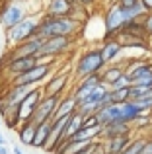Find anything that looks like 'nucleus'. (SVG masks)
Returning <instances> with one entry per match:
<instances>
[{
	"label": "nucleus",
	"mask_w": 152,
	"mask_h": 154,
	"mask_svg": "<svg viewBox=\"0 0 152 154\" xmlns=\"http://www.w3.org/2000/svg\"><path fill=\"white\" fill-rule=\"evenodd\" d=\"M129 133H133V125L131 123H125V121H111V123L102 125V137H99V139L105 140V139H111V137H117V135H129Z\"/></svg>",
	"instance_id": "f3484780"
},
{
	"label": "nucleus",
	"mask_w": 152,
	"mask_h": 154,
	"mask_svg": "<svg viewBox=\"0 0 152 154\" xmlns=\"http://www.w3.org/2000/svg\"><path fill=\"white\" fill-rule=\"evenodd\" d=\"M53 72V64H47V63H41L39 60L33 68L26 70L23 74H18L12 78V84H33V86H41L49 74Z\"/></svg>",
	"instance_id": "423d86ee"
},
{
	"label": "nucleus",
	"mask_w": 152,
	"mask_h": 154,
	"mask_svg": "<svg viewBox=\"0 0 152 154\" xmlns=\"http://www.w3.org/2000/svg\"><path fill=\"white\" fill-rule=\"evenodd\" d=\"M115 4H117L119 8H123V10H131V8H135L141 0H113Z\"/></svg>",
	"instance_id": "473e14b6"
},
{
	"label": "nucleus",
	"mask_w": 152,
	"mask_h": 154,
	"mask_svg": "<svg viewBox=\"0 0 152 154\" xmlns=\"http://www.w3.org/2000/svg\"><path fill=\"white\" fill-rule=\"evenodd\" d=\"M98 125H102V123H99V119H98L96 113L86 115V117H84V121H82V127H98Z\"/></svg>",
	"instance_id": "7c9ffc66"
},
{
	"label": "nucleus",
	"mask_w": 152,
	"mask_h": 154,
	"mask_svg": "<svg viewBox=\"0 0 152 154\" xmlns=\"http://www.w3.org/2000/svg\"><path fill=\"white\" fill-rule=\"evenodd\" d=\"M82 29V23L70 16H43L37 35L41 37H76Z\"/></svg>",
	"instance_id": "f257e3e1"
},
{
	"label": "nucleus",
	"mask_w": 152,
	"mask_h": 154,
	"mask_svg": "<svg viewBox=\"0 0 152 154\" xmlns=\"http://www.w3.org/2000/svg\"><path fill=\"white\" fill-rule=\"evenodd\" d=\"M142 4H144V8L148 12H152V0H142Z\"/></svg>",
	"instance_id": "e433bc0d"
},
{
	"label": "nucleus",
	"mask_w": 152,
	"mask_h": 154,
	"mask_svg": "<svg viewBox=\"0 0 152 154\" xmlns=\"http://www.w3.org/2000/svg\"><path fill=\"white\" fill-rule=\"evenodd\" d=\"M72 43H74V37H65V35H61V37H47L45 43H43V47H41V53L37 55V60L55 59V57L70 51Z\"/></svg>",
	"instance_id": "0eeeda50"
},
{
	"label": "nucleus",
	"mask_w": 152,
	"mask_h": 154,
	"mask_svg": "<svg viewBox=\"0 0 152 154\" xmlns=\"http://www.w3.org/2000/svg\"><path fill=\"white\" fill-rule=\"evenodd\" d=\"M105 66H107V64H105V60H103V57H102L99 47H98V49H88V51H84L82 55L78 57V60H76L74 76L78 80H82L84 76H88V74L102 72Z\"/></svg>",
	"instance_id": "7ed1b4c3"
},
{
	"label": "nucleus",
	"mask_w": 152,
	"mask_h": 154,
	"mask_svg": "<svg viewBox=\"0 0 152 154\" xmlns=\"http://www.w3.org/2000/svg\"><path fill=\"white\" fill-rule=\"evenodd\" d=\"M0 154H8V150H6V146H4V144H0Z\"/></svg>",
	"instance_id": "4c0bfd02"
},
{
	"label": "nucleus",
	"mask_w": 152,
	"mask_h": 154,
	"mask_svg": "<svg viewBox=\"0 0 152 154\" xmlns=\"http://www.w3.org/2000/svg\"><path fill=\"white\" fill-rule=\"evenodd\" d=\"M51 129H53V119H47L43 123L37 125V131H35V137H33V144L31 146L35 148H45L47 140H49V135H51Z\"/></svg>",
	"instance_id": "412c9836"
},
{
	"label": "nucleus",
	"mask_w": 152,
	"mask_h": 154,
	"mask_svg": "<svg viewBox=\"0 0 152 154\" xmlns=\"http://www.w3.org/2000/svg\"><path fill=\"white\" fill-rule=\"evenodd\" d=\"M74 4V0H47L43 6V16H70Z\"/></svg>",
	"instance_id": "2eb2a0df"
},
{
	"label": "nucleus",
	"mask_w": 152,
	"mask_h": 154,
	"mask_svg": "<svg viewBox=\"0 0 152 154\" xmlns=\"http://www.w3.org/2000/svg\"><path fill=\"white\" fill-rule=\"evenodd\" d=\"M125 72V66L123 64H107V68L102 70V80L103 84H111L119 78V76Z\"/></svg>",
	"instance_id": "b1692460"
},
{
	"label": "nucleus",
	"mask_w": 152,
	"mask_h": 154,
	"mask_svg": "<svg viewBox=\"0 0 152 154\" xmlns=\"http://www.w3.org/2000/svg\"><path fill=\"white\" fill-rule=\"evenodd\" d=\"M43 43H45V37L33 35V37H29L27 41H22V43H18V45L12 47L10 53H8V57H6V60L20 59V57H37L39 53H41Z\"/></svg>",
	"instance_id": "1a4fd4ad"
},
{
	"label": "nucleus",
	"mask_w": 152,
	"mask_h": 154,
	"mask_svg": "<svg viewBox=\"0 0 152 154\" xmlns=\"http://www.w3.org/2000/svg\"><path fill=\"white\" fill-rule=\"evenodd\" d=\"M14 154H23V152H22V148H18V146H16V148H14Z\"/></svg>",
	"instance_id": "58836bf2"
},
{
	"label": "nucleus",
	"mask_w": 152,
	"mask_h": 154,
	"mask_svg": "<svg viewBox=\"0 0 152 154\" xmlns=\"http://www.w3.org/2000/svg\"><path fill=\"white\" fill-rule=\"evenodd\" d=\"M35 131H37V125H35L33 121H23L18 127V137H20V140H22V144L31 146V144H33Z\"/></svg>",
	"instance_id": "4be33fe9"
},
{
	"label": "nucleus",
	"mask_w": 152,
	"mask_h": 154,
	"mask_svg": "<svg viewBox=\"0 0 152 154\" xmlns=\"http://www.w3.org/2000/svg\"><path fill=\"white\" fill-rule=\"evenodd\" d=\"M111 102L113 103H123L127 100H131V86L129 88H119V90H109Z\"/></svg>",
	"instance_id": "a878e982"
},
{
	"label": "nucleus",
	"mask_w": 152,
	"mask_h": 154,
	"mask_svg": "<svg viewBox=\"0 0 152 154\" xmlns=\"http://www.w3.org/2000/svg\"><path fill=\"white\" fill-rule=\"evenodd\" d=\"M35 88L37 86H33V84H12V88L2 96V98L10 107H18V103L22 102L31 90H35Z\"/></svg>",
	"instance_id": "dca6fc26"
},
{
	"label": "nucleus",
	"mask_w": 152,
	"mask_h": 154,
	"mask_svg": "<svg viewBox=\"0 0 152 154\" xmlns=\"http://www.w3.org/2000/svg\"><path fill=\"white\" fill-rule=\"evenodd\" d=\"M131 84H133V80H131V76L127 74V72H123L121 76H119L115 82H111V84H107V88L109 90H119V88H129Z\"/></svg>",
	"instance_id": "cd10ccee"
},
{
	"label": "nucleus",
	"mask_w": 152,
	"mask_h": 154,
	"mask_svg": "<svg viewBox=\"0 0 152 154\" xmlns=\"http://www.w3.org/2000/svg\"><path fill=\"white\" fill-rule=\"evenodd\" d=\"M102 82H103V80H102V72L88 74V76H84L82 80H78V84L74 86V90L70 92V94L76 98V102H80V100H84L96 86H98V84H102Z\"/></svg>",
	"instance_id": "f8f14e48"
},
{
	"label": "nucleus",
	"mask_w": 152,
	"mask_h": 154,
	"mask_svg": "<svg viewBox=\"0 0 152 154\" xmlns=\"http://www.w3.org/2000/svg\"><path fill=\"white\" fill-rule=\"evenodd\" d=\"M99 137H102V125H98V127H82L74 135V139H80V140H99Z\"/></svg>",
	"instance_id": "393cba45"
},
{
	"label": "nucleus",
	"mask_w": 152,
	"mask_h": 154,
	"mask_svg": "<svg viewBox=\"0 0 152 154\" xmlns=\"http://www.w3.org/2000/svg\"><path fill=\"white\" fill-rule=\"evenodd\" d=\"M133 84H137V86H144V88H152V70L141 74L138 78H135Z\"/></svg>",
	"instance_id": "c756f323"
},
{
	"label": "nucleus",
	"mask_w": 152,
	"mask_h": 154,
	"mask_svg": "<svg viewBox=\"0 0 152 154\" xmlns=\"http://www.w3.org/2000/svg\"><path fill=\"white\" fill-rule=\"evenodd\" d=\"M70 84V74L62 72V74H55L53 78H47L43 82V96H61Z\"/></svg>",
	"instance_id": "ddd939ff"
},
{
	"label": "nucleus",
	"mask_w": 152,
	"mask_h": 154,
	"mask_svg": "<svg viewBox=\"0 0 152 154\" xmlns=\"http://www.w3.org/2000/svg\"><path fill=\"white\" fill-rule=\"evenodd\" d=\"M43 86V84H41ZM37 86L35 90H31L29 94L26 96V98L22 100V102L18 103V107H16V113H18V119H20V125L23 123V121H29L31 117H33L35 109H37L39 102H41L43 98V88Z\"/></svg>",
	"instance_id": "6e6552de"
},
{
	"label": "nucleus",
	"mask_w": 152,
	"mask_h": 154,
	"mask_svg": "<svg viewBox=\"0 0 152 154\" xmlns=\"http://www.w3.org/2000/svg\"><path fill=\"white\" fill-rule=\"evenodd\" d=\"M41 18H43V14H29L27 18H23L20 23H16L14 27L6 29L8 45L14 47V45H18V43H22V41H27V39L33 37V35H37Z\"/></svg>",
	"instance_id": "f03ea898"
},
{
	"label": "nucleus",
	"mask_w": 152,
	"mask_h": 154,
	"mask_svg": "<svg viewBox=\"0 0 152 154\" xmlns=\"http://www.w3.org/2000/svg\"><path fill=\"white\" fill-rule=\"evenodd\" d=\"M76 4H80V6H84V8H90V6H94L96 4V0H74Z\"/></svg>",
	"instance_id": "c9c22d12"
},
{
	"label": "nucleus",
	"mask_w": 152,
	"mask_h": 154,
	"mask_svg": "<svg viewBox=\"0 0 152 154\" xmlns=\"http://www.w3.org/2000/svg\"><path fill=\"white\" fill-rule=\"evenodd\" d=\"M59 100H61V96H43L39 105H37V109H35V113H33V117H31L29 121H33L35 125H39L47 119H53V113L59 105Z\"/></svg>",
	"instance_id": "9d476101"
},
{
	"label": "nucleus",
	"mask_w": 152,
	"mask_h": 154,
	"mask_svg": "<svg viewBox=\"0 0 152 154\" xmlns=\"http://www.w3.org/2000/svg\"><path fill=\"white\" fill-rule=\"evenodd\" d=\"M82 121H84V117L80 115L78 111H74L72 115H70V119H68V123H66V129H65V137H62V140H66V139H72V137L76 135V133L82 129ZM61 140V143H62Z\"/></svg>",
	"instance_id": "5701e85b"
},
{
	"label": "nucleus",
	"mask_w": 152,
	"mask_h": 154,
	"mask_svg": "<svg viewBox=\"0 0 152 154\" xmlns=\"http://www.w3.org/2000/svg\"><path fill=\"white\" fill-rule=\"evenodd\" d=\"M111 2H113V0H109V4H111Z\"/></svg>",
	"instance_id": "79ce46f5"
},
{
	"label": "nucleus",
	"mask_w": 152,
	"mask_h": 154,
	"mask_svg": "<svg viewBox=\"0 0 152 154\" xmlns=\"http://www.w3.org/2000/svg\"><path fill=\"white\" fill-rule=\"evenodd\" d=\"M27 16H29V12H27V6L23 0H6L0 6V26L4 29H10Z\"/></svg>",
	"instance_id": "39448f33"
},
{
	"label": "nucleus",
	"mask_w": 152,
	"mask_h": 154,
	"mask_svg": "<svg viewBox=\"0 0 152 154\" xmlns=\"http://www.w3.org/2000/svg\"><path fill=\"white\" fill-rule=\"evenodd\" d=\"M144 144H146V139H142V137H141V139H133L129 146H127L123 152H119V154H142Z\"/></svg>",
	"instance_id": "bb28decb"
},
{
	"label": "nucleus",
	"mask_w": 152,
	"mask_h": 154,
	"mask_svg": "<svg viewBox=\"0 0 152 154\" xmlns=\"http://www.w3.org/2000/svg\"><path fill=\"white\" fill-rule=\"evenodd\" d=\"M152 94V88H144V86H137V84H131V100H141L144 96Z\"/></svg>",
	"instance_id": "c85d7f7f"
},
{
	"label": "nucleus",
	"mask_w": 152,
	"mask_h": 154,
	"mask_svg": "<svg viewBox=\"0 0 152 154\" xmlns=\"http://www.w3.org/2000/svg\"><path fill=\"white\" fill-rule=\"evenodd\" d=\"M0 144H4V137H2V133H0Z\"/></svg>",
	"instance_id": "ea45409f"
},
{
	"label": "nucleus",
	"mask_w": 152,
	"mask_h": 154,
	"mask_svg": "<svg viewBox=\"0 0 152 154\" xmlns=\"http://www.w3.org/2000/svg\"><path fill=\"white\" fill-rule=\"evenodd\" d=\"M0 123H2V115H0Z\"/></svg>",
	"instance_id": "a19ab883"
},
{
	"label": "nucleus",
	"mask_w": 152,
	"mask_h": 154,
	"mask_svg": "<svg viewBox=\"0 0 152 154\" xmlns=\"http://www.w3.org/2000/svg\"><path fill=\"white\" fill-rule=\"evenodd\" d=\"M96 144H98V140H92L88 146H84L82 150H78L76 154H96Z\"/></svg>",
	"instance_id": "72a5a7b5"
},
{
	"label": "nucleus",
	"mask_w": 152,
	"mask_h": 154,
	"mask_svg": "<svg viewBox=\"0 0 152 154\" xmlns=\"http://www.w3.org/2000/svg\"><path fill=\"white\" fill-rule=\"evenodd\" d=\"M142 26H144L146 35H148V39H150L152 37V12H148L146 16H142Z\"/></svg>",
	"instance_id": "2f4dec72"
},
{
	"label": "nucleus",
	"mask_w": 152,
	"mask_h": 154,
	"mask_svg": "<svg viewBox=\"0 0 152 154\" xmlns=\"http://www.w3.org/2000/svg\"><path fill=\"white\" fill-rule=\"evenodd\" d=\"M148 70H152L150 59H131V60H127V64H125V72L131 76V80L138 78L141 74H144V72H148Z\"/></svg>",
	"instance_id": "6ab92c4d"
},
{
	"label": "nucleus",
	"mask_w": 152,
	"mask_h": 154,
	"mask_svg": "<svg viewBox=\"0 0 152 154\" xmlns=\"http://www.w3.org/2000/svg\"><path fill=\"white\" fill-rule=\"evenodd\" d=\"M37 63H39L37 57H20V59H10V60H4V70H6V74L10 76V78H14V76L23 74L26 70L33 68Z\"/></svg>",
	"instance_id": "9b49d317"
},
{
	"label": "nucleus",
	"mask_w": 152,
	"mask_h": 154,
	"mask_svg": "<svg viewBox=\"0 0 152 154\" xmlns=\"http://www.w3.org/2000/svg\"><path fill=\"white\" fill-rule=\"evenodd\" d=\"M129 22H133V20L127 14V10H123V8H119L115 2H111L109 8L105 10V16H103V39L117 37V33Z\"/></svg>",
	"instance_id": "20e7f679"
},
{
	"label": "nucleus",
	"mask_w": 152,
	"mask_h": 154,
	"mask_svg": "<svg viewBox=\"0 0 152 154\" xmlns=\"http://www.w3.org/2000/svg\"><path fill=\"white\" fill-rule=\"evenodd\" d=\"M142 154H152V137L146 139V144H144V148H142Z\"/></svg>",
	"instance_id": "f704fd0d"
},
{
	"label": "nucleus",
	"mask_w": 152,
	"mask_h": 154,
	"mask_svg": "<svg viewBox=\"0 0 152 154\" xmlns=\"http://www.w3.org/2000/svg\"><path fill=\"white\" fill-rule=\"evenodd\" d=\"M131 140H133L131 133L129 135H117V137H111V139H105L103 140L105 154H119V152H123L131 144Z\"/></svg>",
	"instance_id": "a211bd4d"
},
{
	"label": "nucleus",
	"mask_w": 152,
	"mask_h": 154,
	"mask_svg": "<svg viewBox=\"0 0 152 154\" xmlns=\"http://www.w3.org/2000/svg\"><path fill=\"white\" fill-rule=\"evenodd\" d=\"M76 107H78V102H76V98L72 94L61 96L59 105H57V109H55V113H53V119H59V117H65V115H72L76 111Z\"/></svg>",
	"instance_id": "aec40b11"
},
{
	"label": "nucleus",
	"mask_w": 152,
	"mask_h": 154,
	"mask_svg": "<svg viewBox=\"0 0 152 154\" xmlns=\"http://www.w3.org/2000/svg\"><path fill=\"white\" fill-rule=\"evenodd\" d=\"M99 51H102V57L105 60V64H111L121 57V53L125 51V47L121 45L117 37H109V39H103L102 45H99Z\"/></svg>",
	"instance_id": "4468645a"
}]
</instances>
